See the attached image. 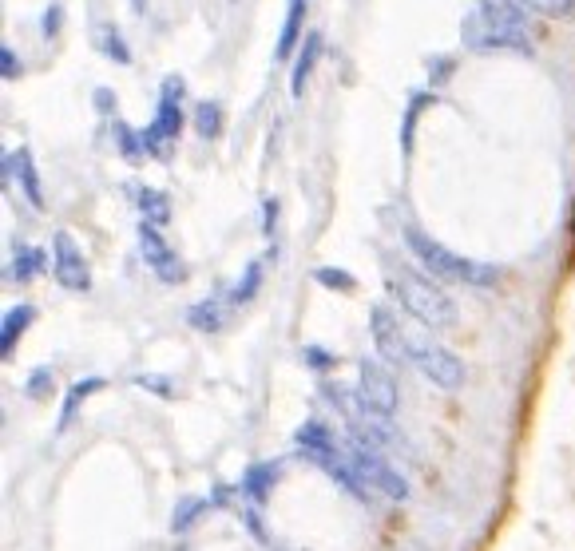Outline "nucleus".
<instances>
[{"mask_svg":"<svg viewBox=\"0 0 575 551\" xmlns=\"http://www.w3.org/2000/svg\"><path fill=\"white\" fill-rule=\"evenodd\" d=\"M464 44L472 52L532 56V8L524 0H476V12L464 16Z\"/></svg>","mask_w":575,"mask_h":551,"instance_id":"obj_1","label":"nucleus"},{"mask_svg":"<svg viewBox=\"0 0 575 551\" xmlns=\"http://www.w3.org/2000/svg\"><path fill=\"white\" fill-rule=\"evenodd\" d=\"M385 282H389L393 298L401 302V310L409 318H417L425 330H449V326H457V302L437 286L441 278H433L429 270L397 266Z\"/></svg>","mask_w":575,"mask_h":551,"instance_id":"obj_2","label":"nucleus"},{"mask_svg":"<svg viewBox=\"0 0 575 551\" xmlns=\"http://www.w3.org/2000/svg\"><path fill=\"white\" fill-rule=\"evenodd\" d=\"M405 246L409 254L421 262V270H429L433 278L441 282H457V286H472V290H492L500 282V270L488 266V262H472L464 254H453L445 242H437L433 234L417 230V226H405Z\"/></svg>","mask_w":575,"mask_h":551,"instance_id":"obj_3","label":"nucleus"},{"mask_svg":"<svg viewBox=\"0 0 575 551\" xmlns=\"http://www.w3.org/2000/svg\"><path fill=\"white\" fill-rule=\"evenodd\" d=\"M349 452V460H353V468H357V476H361V484L369 488V492H377V496H385V500H409V480L381 456V448H373V444L357 441L345 448Z\"/></svg>","mask_w":575,"mask_h":551,"instance_id":"obj_4","label":"nucleus"},{"mask_svg":"<svg viewBox=\"0 0 575 551\" xmlns=\"http://www.w3.org/2000/svg\"><path fill=\"white\" fill-rule=\"evenodd\" d=\"M409 365H417L437 389H460L464 381H468V369H464V361H460L453 349H445L441 341H433V337H409Z\"/></svg>","mask_w":575,"mask_h":551,"instance_id":"obj_5","label":"nucleus"},{"mask_svg":"<svg viewBox=\"0 0 575 551\" xmlns=\"http://www.w3.org/2000/svg\"><path fill=\"white\" fill-rule=\"evenodd\" d=\"M357 401H361V409L393 421V413L401 405V389H397V377H393L389 361L385 365L377 357H361L357 361Z\"/></svg>","mask_w":575,"mask_h":551,"instance_id":"obj_6","label":"nucleus"},{"mask_svg":"<svg viewBox=\"0 0 575 551\" xmlns=\"http://www.w3.org/2000/svg\"><path fill=\"white\" fill-rule=\"evenodd\" d=\"M159 230H163V226L139 222V254H143V262L151 266V274H155L159 282L179 286V282L187 278V266H183V258L171 250V242H167Z\"/></svg>","mask_w":575,"mask_h":551,"instance_id":"obj_7","label":"nucleus"},{"mask_svg":"<svg viewBox=\"0 0 575 551\" xmlns=\"http://www.w3.org/2000/svg\"><path fill=\"white\" fill-rule=\"evenodd\" d=\"M52 274L64 290H76V294H88L92 290V266L84 258V250L76 246V238L68 230H60L52 238Z\"/></svg>","mask_w":575,"mask_h":551,"instance_id":"obj_8","label":"nucleus"},{"mask_svg":"<svg viewBox=\"0 0 575 551\" xmlns=\"http://www.w3.org/2000/svg\"><path fill=\"white\" fill-rule=\"evenodd\" d=\"M369 333L377 345V357L389 365H405L409 361V333L401 330V322L393 318L389 306H373L369 310Z\"/></svg>","mask_w":575,"mask_h":551,"instance_id":"obj_9","label":"nucleus"},{"mask_svg":"<svg viewBox=\"0 0 575 551\" xmlns=\"http://www.w3.org/2000/svg\"><path fill=\"white\" fill-rule=\"evenodd\" d=\"M179 131H183V108H179L175 100H159V111H155L151 127L143 131V135H147V151H151L155 159H167Z\"/></svg>","mask_w":575,"mask_h":551,"instance_id":"obj_10","label":"nucleus"},{"mask_svg":"<svg viewBox=\"0 0 575 551\" xmlns=\"http://www.w3.org/2000/svg\"><path fill=\"white\" fill-rule=\"evenodd\" d=\"M322 32H306V40H302V48H298V56H294V72H290V96L298 100V96H306V88H310V76H314V68H318V60H322Z\"/></svg>","mask_w":575,"mask_h":551,"instance_id":"obj_11","label":"nucleus"},{"mask_svg":"<svg viewBox=\"0 0 575 551\" xmlns=\"http://www.w3.org/2000/svg\"><path fill=\"white\" fill-rule=\"evenodd\" d=\"M20 179V187H24V195H28V203L32 207H44V191H40V175H36V163H32V155L20 147V151H12V155H4V183L8 179Z\"/></svg>","mask_w":575,"mask_h":551,"instance_id":"obj_12","label":"nucleus"},{"mask_svg":"<svg viewBox=\"0 0 575 551\" xmlns=\"http://www.w3.org/2000/svg\"><path fill=\"white\" fill-rule=\"evenodd\" d=\"M306 12H310V0H290L286 20H282V32H278V48H274L278 60H290V56H294V44L302 40V28H306Z\"/></svg>","mask_w":575,"mask_h":551,"instance_id":"obj_13","label":"nucleus"},{"mask_svg":"<svg viewBox=\"0 0 575 551\" xmlns=\"http://www.w3.org/2000/svg\"><path fill=\"white\" fill-rule=\"evenodd\" d=\"M278 476H282V464H274V460L250 464L246 476H242V488H246V496H250L254 504H266L270 492H274V484H278Z\"/></svg>","mask_w":575,"mask_h":551,"instance_id":"obj_14","label":"nucleus"},{"mask_svg":"<svg viewBox=\"0 0 575 551\" xmlns=\"http://www.w3.org/2000/svg\"><path fill=\"white\" fill-rule=\"evenodd\" d=\"M32 318H36L32 306H12V310L4 314V322H0V357H12V353H16V341L32 326Z\"/></svg>","mask_w":575,"mask_h":551,"instance_id":"obj_15","label":"nucleus"},{"mask_svg":"<svg viewBox=\"0 0 575 551\" xmlns=\"http://www.w3.org/2000/svg\"><path fill=\"white\" fill-rule=\"evenodd\" d=\"M131 195H135V207H139L143 222H151V226H167V222H171V199H167L163 191H155V187H135Z\"/></svg>","mask_w":575,"mask_h":551,"instance_id":"obj_16","label":"nucleus"},{"mask_svg":"<svg viewBox=\"0 0 575 551\" xmlns=\"http://www.w3.org/2000/svg\"><path fill=\"white\" fill-rule=\"evenodd\" d=\"M187 322H191V330H199V333H223L227 310H223L219 298H203V302H195V306L187 310Z\"/></svg>","mask_w":575,"mask_h":551,"instance_id":"obj_17","label":"nucleus"},{"mask_svg":"<svg viewBox=\"0 0 575 551\" xmlns=\"http://www.w3.org/2000/svg\"><path fill=\"white\" fill-rule=\"evenodd\" d=\"M294 444L302 448V456H314V452L338 448V437H334V429H330L326 421H306V425L294 433Z\"/></svg>","mask_w":575,"mask_h":551,"instance_id":"obj_18","label":"nucleus"},{"mask_svg":"<svg viewBox=\"0 0 575 551\" xmlns=\"http://www.w3.org/2000/svg\"><path fill=\"white\" fill-rule=\"evenodd\" d=\"M48 250H40V246H16V254H12V282H28V278H36V274H44L48 270Z\"/></svg>","mask_w":575,"mask_h":551,"instance_id":"obj_19","label":"nucleus"},{"mask_svg":"<svg viewBox=\"0 0 575 551\" xmlns=\"http://www.w3.org/2000/svg\"><path fill=\"white\" fill-rule=\"evenodd\" d=\"M96 389H104V377H84V381H76V385H72V393L64 397V409H60V425H56L60 433H64V429H68V425L76 421L80 405H84V401H88V397H92Z\"/></svg>","mask_w":575,"mask_h":551,"instance_id":"obj_20","label":"nucleus"},{"mask_svg":"<svg viewBox=\"0 0 575 551\" xmlns=\"http://www.w3.org/2000/svg\"><path fill=\"white\" fill-rule=\"evenodd\" d=\"M191 119H195L199 139H219V135H223V104H215V100H199Z\"/></svg>","mask_w":575,"mask_h":551,"instance_id":"obj_21","label":"nucleus"},{"mask_svg":"<svg viewBox=\"0 0 575 551\" xmlns=\"http://www.w3.org/2000/svg\"><path fill=\"white\" fill-rule=\"evenodd\" d=\"M262 274H266V266H262V262H250V266H246V274L238 278V286L230 290V306H246V302L258 294V286H262Z\"/></svg>","mask_w":575,"mask_h":551,"instance_id":"obj_22","label":"nucleus"},{"mask_svg":"<svg viewBox=\"0 0 575 551\" xmlns=\"http://www.w3.org/2000/svg\"><path fill=\"white\" fill-rule=\"evenodd\" d=\"M207 512V500H199V496H187V500H179V508H175V532L183 536L187 528H195V520Z\"/></svg>","mask_w":575,"mask_h":551,"instance_id":"obj_23","label":"nucleus"},{"mask_svg":"<svg viewBox=\"0 0 575 551\" xmlns=\"http://www.w3.org/2000/svg\"><path fill=\"white\" fill-rule=\"evenodd\" d=\"M524 4L540 16H548V20H564V16L575 12V0H524Z\"/></svg>","mask_w":575,"mask_h":551,"instance_id":"obj_24","label":"nucleus"},{"mask_svg":"<svg viewBox=\"0 0 575 551\" xmlns=\"http://www.w3.org/2000/svg\"><path fill=\"white\" fill-rule=\"evenodd\" d=\"M115 135H119V147H123V155L135 163L143 151H147V135H135L131 127H123V123H115Z\"/></svg>","mask_w":575,"mask_h":551,"instance_id":"obj_25","label":"nucleus"},{"mask_svg":"<svg viewBox=\"0 0 575 551\" xmlns=\"http://www.w3.org/2000/svg\"><path fill=\"white\" fill-rule=\"evenodd\" d=\"M314 282H322V286H330V290H353V278L345 274V270H314Z\"/></svg>","mask_w":575,"mask_h":551,"instance_id":"obj_26","label":"nucleus"},{"mask_svg":"<svg viewBox=\"0 0 575 551\" xmlns=\"http://www.w3.org/2000/svg\"><path fill=\"white\" fill-rule=\"evenodd\" d=\"M52 393V369H36L28 377V397H48Z\"/></svg>","mask_w":575,"mask_h":551,"instance_id":"obj_27","label":"nucleus"},{"mask_svg":"<svg viewBox=\"0 0 575 551\" xmlns=\"http://www.w3.org/2000/svg\"><path fill=\"white\" fill-rule=\"evenodd\" d=\"M0 76H4V80H16V76H20V56H16L8 44L0 48Z\"/></svg>","mask_w":575,"mask_h":551,"instance_id":"obj_28","label":"nucleus"},{"mask_svg":"<svg viewBox=\"0 0 575 551\" xmlns=\"http://www.w3.org/2000/svg\"><path fill=\"white\" fill-rule=\"evenodd\" d=\"M104 40H108V52H112L115 64H127V48H123V40H119V32H115L112 24L104 28Z\"/></svg>","mask_w":575,"mask_h":551,"instance_id":"obj_29","label":"nucleus"},{"mask_svg":"<svg viewBox=\"0 0 575 551\" xmlns=\"http://www.w3.org/2000/svg\"><path fill=\"white\" fill-rule=\"evenodd\" d=\"M139 385H143V389H155L159 397H171V393H175L171 381H163V377H139Z\"/></svg>","mask_w":575,"mask_h":551,"instance_id":"obj_30","label":"nucleus"},{"mask_svg":"<svg viewBox=\"0 0 575 551\" xmlns=\"http://www.w3.org/2000/svg\"><path fill=\"white\" fill-rule=\"evenodd\" d=\"M163 100H183V80L179 76H171V80H163Z\"/></svg>","mask_w":575,"mask_h":551,"instance_id":"obj_31","label":"nucleus"},{"mask_svg":"<svg viewBox=\"0 0 575 551\" xmlns=\"http://www.w3.org/2000/svg\"><path fill=\"white\" fill-rule=\"evenodd\" d=\"M306 357H310V365H314V369H330V365H334V357H330V353H322L318 345H310V349H306Z\"/></svg>","mask_w":575,"mask_h":551,"instance_id":"obj_32","label":"nucleus"},{"mask_svg":"<svg viewBox=\"0 0 575 551\" xmlns=\"http://www.w3.org/2000/svg\"><path fill=\"white\" fill-rule=\"evenodd\" d=\"M56 28H60V4H52V8H48V16H44V36L52 40V36H56Z\"/></svg>","mask_w":575,"mask_h":551,"instance_id":"obj_33","label":"nucleus"},{"mask_svg":"<svg viewBox=\"0 0 575 551\" xmlns=\"http://www.w3.org/2000/svg\"><path fill=\"white\" fill-rule=\"evenodd\" d=\"M96 104H100L104 111H112V108H115L112 92H108V88H100V92H96Z\"/></svg>","mask_w":575,"mask_h":551,"instance_id":"obj_34","label":"nucleus"},{"mask_svg":"<svg viewBox=\"0 0 575 551\" xmlns=\"http://www.w3.org/2000/svg\"><path fill=\"white\" fill-rule=\"evenodd\" d=\"M127 4H131V12H135V16H143V12H147V4H151V0H127Z\"/></svg>","mask_w":575,"mask_h":551,"instance_id":"obj_35","label":"nucleus"}]
</instances>
